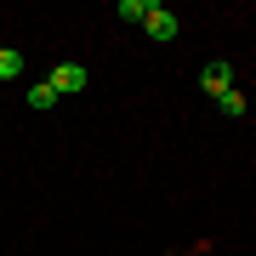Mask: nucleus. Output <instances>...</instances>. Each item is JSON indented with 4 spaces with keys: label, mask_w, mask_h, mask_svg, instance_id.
Wrapping results in <instances>:
<instances>
[{
    "label": "nucleus",
    "mask_w": 256,
    "mask_h": 256,
    "mask_svg": "<svg viewBox=\"0 0 256 256\" xmlns=\"http://www.w3.org/2000/svg\"><path fill=\"white\" fill-rule=\"evenodd\" d=\"M52 92H57V97L86 92V68H80V63H57V68H52Z\"/></svg>",
    "instance_id": "f257e3e1"
},
{
    "label": "nucleus",
    "mask_w": 256,
    "mask_h": 256,
    "mask_svg": "<svg viewBox=\"0 0 256 256\" xmlns=\"http://www.w3.org/2000/svg\"><path fill=\"white\" fill-rule=\"evenodd\" d=\"M148 34H154V40H176V12L171 6H154V12H148Z\"/></svg>",
    "instance_id": "f03ea898"
},
{
    "label": "nucleus",
    "mask_w": 256,
    "mask_h": 256,
    "mask_svg": "<svg viewBox=\"0 0 256 256\" xmlns=\"http://www.w3.org/2000/svg\"><path fill=\"white\" fill-rule=\"evenodd\" d=\"M200 80H205V92H210V97L234 92V68H228V63H205V74H200Z\"/></svg>",
    "instance_id": "7ed1b4c3"
},
{
    "label": "nucleus",
    "mask_w": 256,
    "mask_h": 256,
    "mask_svg": "<svg viewBox=\"0 0 256 256\" xmlns=\"http://www.w3.org/2000/svg\"><path fill=\"white\" fill-rule=\"evenodd\" d=\"M28 108H57V92H52V80L28 86Z\"/></svg>",
    "instance_id": "20e7f679"
},
{
    "label": "nucleus",
    "mask_w": 256,
    "mask_h": 256,
    "mask_svg": "<svg viewBox=\"0 0 256 256\" xmlns=\"http://www.w3.org/2000/svg\"><path fill=\"white\" fill-rule=\"evenodd\" d=\"M18 74H23V52L0 46V80H18Z\"/></svg>",
    "instance_id": "39448f33"
},
{
    "label": "nucleus",
    "mask_w": 256,
    "mask_h": 256,
    "mask_svg": "<svg viewBox=\"0 0 256 256\" xmlns=\"http://www.w3.org/2000/svg\"><path fill=\"white\" fill-rule=\"evenodd\" d=\"M148 12H154V0H120V18L131 23H148Z\"/></svg>",
    "instance_id": "423d86ee"
},
{
    "label": "nucleus",
    "mask_w": 256,
    "mask_h": 256,
    "mask_svg": "<svg viewBox=\"0 0 256 256\" xmlns=\"http://www.w3.org/2000/svg\"><path fill=\"white\" fill-rule=\"evenodd\" d=\"M216 108L228 114V120H239V114H245V97H239V92H222V97H216Z\"/></svg>",
    "instance_id": "0eeeda50"
}]
</instances>
